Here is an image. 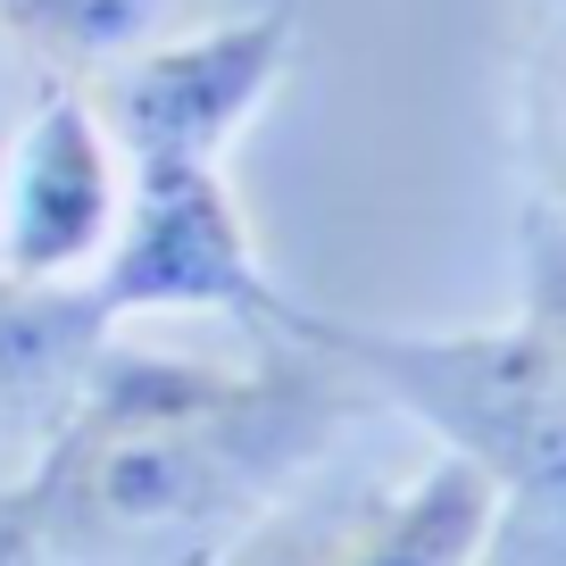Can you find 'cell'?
Instances as JSON below:
<instances>
[{
  "label": "cell",
  "instance_id": "13",
  "mask_svg": "<svg viewBox=\"0 0 566 566\" xmlns=\"http://www.w3.org/2000/svg\"><path fill=\"white\" fill-rule=\"evenodd\" d=\"M542 9H558V0H542Z\"/></svg>",
  "mask_w": 566,
  "mask_h": 566
},
{
  "label": "cell",
  "instance_id": "9",
  "mask_svg": "<svg viewBox=\"0 0 566 566\" xmlns=\"http://www.w3.org/2000/svg\"><path fill=\"white\" fill-rule=\"evenodd\" d=\"M367 500V492H358ZM358 500H292L283 492L266 516H250L209 566H342L350 558V516Z\"/></svg>",
  "mask_w": 566,
  "mask_h": 566
},
{
  "label": "cell",
  "instance_id": "2",
  "mask_svg": "<svg viewBox=\"0 0 566 566\" xmlns=\"http://www.w3.org/2000/svg\"><path fill=\"white\" fill-rule=\"evenodd\" d=\"M266 334L325 350L375 408L417 417L450 459L483 467L500 500L566 509V358L525 317L459 325V334H400V325L325 317L283 292Z\"/></svg>",
  "mask_w": 566,
  "mask_h": 566
},
{
  "label": "cell",
  "instance_id": "4",
  "mask_svg": "<svg viewBox=\"0 0 566 566\" xmlns=\"http://www.w3.org/2000/svg\"><path fill=\"white\" fill-rule=\"evenodd\" d=\"M301 51V9L275 0L259 18L209 25V34L125 51L101 67V125L125 159H200L217 167L226 142L275 101L283 67Z\"/></svg>",
  "mask_w": 566,
  "mask_h": 566
},
{
  "label": "cell",
  "instance_id": "8",
  "mask_svg": "<svg viewBox=\"0 0 566 566\" xmlns=\"http://www.w3.org/2000/svg\"><path fill=\"white\" fill-rule=\"evenodd\" d=\"M159 0H0V25L25 42L34 59H51L59 84H84L108 59L134 51V34L150 25Z\"/></svg>",
  "mask_w": 566,
  "mask_h": 566
},
{
  "label": "cell",
  "instance_id": "3",
  "mask_svg": "<svg viewBox=\"0 0 566 566\" xmlns=\"http://www.w3.org/2000/svg\"><path fill=\"white\" fill-rule=\"evenodd\" d=\"M92 301L101 317H150V308H226L242 325H275L283 292L259 266L242 209H233L226 176L200 159H142L134 192H125L117 242L92 266Z\"/></svg>",
  "mask_w": 566,
  "mask_h": 566
},
{
  "label": "cell",
  "instance_id": "12",
  "mask_svg": "<svg viewBox=\"0 0 566 566\" xmlns=\"http://www.w3.org/2000/svg\"><path fill=\"white\" fill-rule=\"evenodd\" d=\"M475 566H566V509H542V500H509L500 509V533Z\"/></svg>",
  "mask_w": 566,
  "mask_h": 566
},
{
  "label": "cell",
  "instance_id": "7",
  "mask_svg": "<svg viewBox=\"0 0 566 566\" xmlns=\"http://www.w3.org/2000/svg\"><path fill=\"white\" fill-rule=\"evenodd\" d=\"M500 483L467 459H433L391 492H367L350 516V558L342 566H475L500 533Z\"/></svg>",
  "mask_w": 566,
  "mask_h": 566
},
{
  "label": "cell",
  "instance_id": "11",
  "mask_svg": "<svg viewBox=\"0 0 566 566\" xmlns=\"http://www.w3.org/2000/svg\"><path fill=\"white\" fill-rule=\"evenodd\" d=\"M516 259H525V308L516 317L566 358V209L525 200V226H516Z\"/></svg>",
  "mask_w": 566,
  "mask_h": 566
},
{
  "label": "cell",
  "instance_id": "10",
  "mask_svg": "<svg viewBox=\"0 0 566 566\" xmlns=\"http://www.w3.org/2000/svg\"><path fill=\"white\" fill-rule=\"evenodd\" d=\"M525 159H533V200L566 209V0L549 9L542 42L525 59Z\"/></svg>",
  "mask_w": 566,
  "mask_h": 566
},
{
  "label": "cell",
  "instance_id": "5",
  "mask_svg": "<svg viewBox=\"0 0 566 566\" xmlns=\"http://www.w3.org/2000/svg\"><path fill=\"white\" fill-rule=\"evenodd\" d=\"M117 142H108L101 108L75 84H59L51 101L25 117L18 150L0 167V275L18 283H92V266L108 259L125 217L117 184Z\"/></svg>",
  "mask_w": 566,
  "mask_h": 566
},
{
  "label": "cell",
  "instance_id": "1",
  "mask_svg": "<svg viewBox=\"0 0 566 566\" xmlns=\"http://www.w3.org/2000/svg\"><path fill=\"white\" fill-rule=\"evenodd\" d=\"M375 408L308 342L266 334V367H176L101 350L67 424L18 483L42 566H209L266 516L334 433Z\"/></svg>",
  "mask_w": 566,
  "mask_h": 566
},
{
  "label": "cell",
  "instance_id": "6",
  "mask_svg": "<svg viewBox=\"0 0 566 566\" xmlns=\"http://www.w3.org/2000/svg\"><path fill=\"white\" fill-rule=\"evenodd\" d=\"M108 350V317L92 283H18L0 275V433L51 442L75 391Z\"/></svg>",
  "mask_w": 566,
  "mask_h": 566
}]
</instances>
